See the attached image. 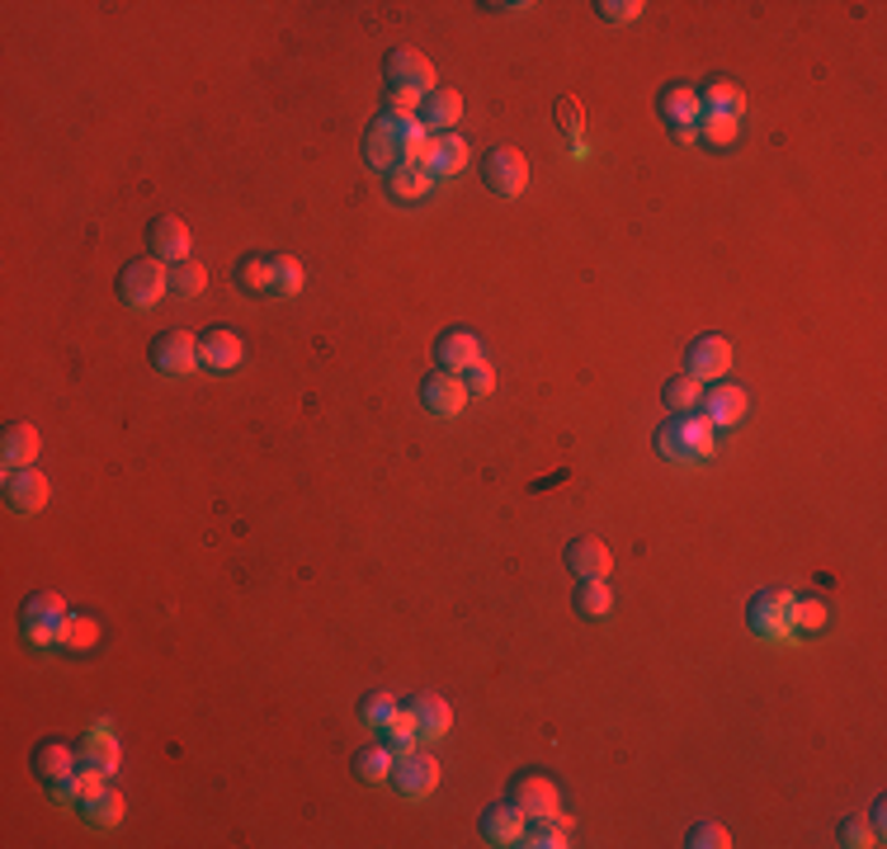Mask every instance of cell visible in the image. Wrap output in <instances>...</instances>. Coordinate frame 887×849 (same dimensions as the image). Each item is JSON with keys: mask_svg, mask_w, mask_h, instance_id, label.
I'll return each instance as SVG.
<instances>
[{"mask_svg": "<svg viewBox=\"0 0 887 849\" xmlns=\"http://www.w3.org/2000/svg\"><path fill=\"white\" fill-rule=\"evenodd\" d=\"M699 138H704L708 146H732L736 138H742V119H736V113H708V123L699 128Z\"/></svg>", "mask_w": 887, "mask_h": 849, "instance_id": "cell-36", "label": "cell"}, {"mask_svg": "<svg viewBox=\"0 0 887 849\" xmlns=\"http://www.w3.org/2000/svg\"><path fill=\"white\" fill-rule=\"evenodd\" d=\"M0 458H6V468H33V458H39V429L14 421L6 425V435H0Z\"/></svg>", "mask_w": 887, "mask_h": 849, "instance_id": "cell-26", "label": "cell"}, {"mask_svg": "<svg viewBox=\"0 0 887 849\" xmlns=\"http://www.w3.org/2000/svg\"><path fill=\"white\" fill-rule=\"evenodd\" d=\"M147 237H152V255L156 260H165V264L190 260L194 237H190V227H184V218H156L152 227H147Z\"/></svg>", "mask_w": 887, "mask_h": 849, "instance_id": "cell-17", "label": "cell"}, {"mask_svg": "<svg viewBox=\"0 0 887 849\" xmlns=\"http://www.w3.org/2000/svg\"><path fill=\"white\" fill-rule=\"evenodd\" d=\"M657 109H661V119L671 123V128H694V123H699V113H704V105H699V90H694V86H666L661 99H657Z\"/></svg>", "mask_w": 887, "mask_h": 849, "instance_id": "cell-23", "label": "cell"}, {"mask_svg": "<svg viewBox=\"0 0 887 849\" xmlns=\"http://www.w3.org/2000/svg\"><path fill=\"white\" fill-rule=\"evenodd\" d=\"M524 826H529V817L515 803H496V807L482 812V836H487L491 845H520Z\"/></svg>", "mask_w": 887, "mask_h": 849, "instance_id": "cell-19", "label": "cell"}, {"mask_svg": "<svg viewBox=\"0 0 887 849\" xmlns=\"http://www.w3.org/2000/svg\"><path fill=\"white\" fill-rule=\"evenodd\" d=\"M6 505L14 514H39L47 505V477L39 468H10L6 472Z\"/></svg>", "mask_w": 887, "mask_h": 849, "instance_id": "cell-13", "label": "cell"}, {"mask_svg": "<svg viewBox=\"0 0 887 849\" xmlns=\"http://www.w3.org/2000/svg\"><path fill=\"white\" fill-rule=\"evenodd\" d=\"M841 845H878V836H874V826H864L859 817H850L841 826Z\"/></svg>", "mask_w": 887, "mask_h": 849, "instance_id": "cell-47", "label": "cell"}, {"mask_svg": "<svg viewBox=\"0 0 887 849\" xmlns=\"http://www.w3.org/2000/svg\"><path fill=\"white\" fill-rule=\"evenodd\" d=\"M421 99L425 95H415V90H388L382 113H388V119H415V113H421Z\"/></svg>", "mask_w": 887, "mask_h": 849, "instance_id": "cell-45", "label": "cell"}, {"mask_svg": "<svg viewBox=\"0 0 887 849\" xmlns=\"http://www.w3.org/2000/svg\"><path fill=\"white\" fill-rule=\"evenodd\" d=\"M397 708H401V704H397L392 694H374V698H364V704H359V718H364L368 727H374V731H382V727L392 722V712H397Z\"/></svg>", "mask_w": 887, "mask_h": 849, "instance_id": "cell-39", "label": "cell"}, {"mask_svg": "<svg viewBox=\"0 0 887 849\" xmlns=\"http://www.w3.org/2000/svg\"><path fill=\"white\" fill-rule=\"evenodd\" d=\"M566 830H572V821L558 817V812H552V817H529L520 845H529V849H562L566 845Z\"/></svg>", "mask_w": 887, "mask_h": 849, "instance_id": "cell-28", "label": "cell"}, {"mask_svg": "<svg viewBox=\"0 0 887 849\" xmlns=\"http://www.w3.org/2000/svg\"><path fill=\"white\" fill-rule=\"evenodd\" d=\"M105 770H99V764H86V760H80V770L72 774V793H76V803L80 807H86V803H95V797L99 793H105Z\"/></svg>", "mask_w": 887, "mask_h": 849, "instance_id": "cell-37", "label": "cell"}, {"mask_svg": "<svg viewBox=\"0 0 887 849\" xmlns=\"http://www.w3.org/2000/svg\"><path fill=\"white\" fill-rule=\"evenodd\" d=\"M382 737H388L392 755H407V751H415V741H421V727H415V712H411V708H397V712H392V722L382 727Z\"/></svg>", "mask_w": 887, "mask_h": 849, "instance_id": "cell-32", "label": "cell"}, {"mask_svg": "<svg viewBox=\"0 0 887 849\" xmlns=\"http://www.w3.org/2000/svg\"><path fill=\"white\" fill-rule=\"evenodd\" d=\"M434 175L425 171V165H407L401 161L397 171H388V198L392 204H421V198L430 194Z\"/></svg>", "mask_w": 887, "mask_h": 849, "instance_id": "cell-25", "label": "cell"}, {"mask_svg": "<svg viewBox=\"0 0 887 849\" xmlns=\"http://www.w3.org/2000/svg\"><path fill=\"white\" fill-rule=\"evenodd\" d=\"M675 142H684V146L699 142V123H694V128H675Z\"/></svg>", "mask_w": 887, "mask_h": 849, "instance_id": "cell-48", "label": "cell"}, {"mask_svg": "<svg viewBox=\"0 0 887 849\" xmlns=\"http://www.w3.org/2000/svg\"><path fill=\"white\" fill-rule=\"evenodd\" d=\"M80 760H86V764H99L105 774L119 770V741H113L109 722H95V727H90L86 745H80Z\"/></svg>", "mask_w": 887, "mask_h": 849, "instance_id": "cell-27", "label": "cell"}, {"mask_svg": "<svg viewBox=\"0 0 887 849\" xmlns=\"http://www.w3.org/2000/svg\"><path fill=\"white\" fill-rule=\"evenodd\" d=\"M684 845H690V849H727L732 836H727V826H717V821H699Z\"/></svg>", "mask_w": 887, "mask_h": 849, "instance_id": "cell-41", "label": "cell"}, {"mask_svg": "<svg viewBox=\"0 0 887 849\" xmlns=\"http://www.w3.org/2000/svg\"><path fill=\"white\" fill-rule=\"evenodd\" d=\"M364 161L374 165V171H397L401 165V119H388V113H378L374 123L364 132Z\"/></svg>", "mask_w": 887, "mask_h": 849, "instance_id": "cell-8", "label": "cell"}, {"mask_svg": "<svg viewBox=\"0 0 887 849\" xmlns=\"http://www.w3.org/2000/svg\"><path fill=\"white\" fill-rule=\"evenodd\" d=\"M732 369V345L723 336H699L690 349H684V373L699 382H713Z\"/></svg>", "mask_w": 887, "mask_h": 849, "instance_id": "cell-11", "label": "cell"}, {"mask_svg": "<svg viewBox=\"0 0 887 849\" xmlns=\"http://www.w3.org/2000/svg\"><path fill=\"white\" fill-rule=\"evenodd\" d=\"M566 566H572V576H581V580H605L614 557L599 538H572L566 543Z\"/></svg>", "mask_w": 887, "mask_h": 849, "instance_id": "cell-18", "label": "cell"}, {"mask_svg": "<svg viewBox=\"0 0 887 849\" xmlns=\"http://www.w3.org/2000/svg\"><path fill=\"white\" fill-rule=\"evenodd\" d=\"M241 359H246V340L237 336V330H227V326H213L208 336L198 340V363H204V369H213V373L237 369Z\"/></svg>", "mask_w": 887, "mask_h": 849, "instance_id": "cell-14", "label": "cell"}, {"mask_svg": "<svg viewBox=\"0 0 887 849\" xmlns=\"http://www.w3.org/2000/svg\"><path fill=\"white\" fill-rule=\"evenodd\" d=\"M657 454L671 462H694V458H713V425L704 415H680L675 425L657 429Z\"/></svg>", "mask_w": 887, "mask_h": 849, "instance_id": "cell-1", "label": "cell"}, {"mask_svg": "<svg viewBox=\"0 0 887 849\" xmlns=\"http://www.w3.org/2000/svg\"><path fill=\"white\" fill-rule=\"evenodd\" d=\"M392 764H397L392 745H368V751L355 755V774L368 779V784H378V779H392Z\"/></svg>", "mask_w": 887, "mask_h": 849, "instance_id": "cell-34", "label": "cell"}, {"mask_svg": "<svg viewBox=\"0 0 887 849\" xmlns=\"http://www.w3.org/2000/svg\"><path fill=\"white\" fill-rule=\"evenodd\" d=\"M552 119H558V128L566 132V138L581 142V132H585V113H581L576 99H558V109H552Z\"/></svg>", "mask_w": 887, "mask_h": 849, "instance_id": "cell-43", "label": "cell"}, {"mask_svg": "<svg viewBox=\"0 0 887 849\" xmlns=\"http://www.w3.org/2000/svg\"><path fill=\"white\" fill-rule=\"evenodd\" d=\"M165 293H171V270H165V260L147 255V260H128L123 264L119 297H123L128 307H156Z\"/></svg>", "mask_w": 887, "mask_h": 849, "instance_id": "cell-2", "label": "cell"}, {"mask_svg": "<svg viewBox=\"0 0 887 849\" xmlns=\"http://www.w3.org/2000/svg\"><path fill=\"white\" fill-rule=\"evenodd\" d=\"M572 605H576V613H581V619H605V613L614 609V595H609V586H605V580H581Z\"/></svg>", "mask_w": 887, "mask_h": 849, "instance_id": "cell-31", "label": "cell"}, {"mask_svg": "<svg viewBox=\"0 0 887 849\" xmlns=\"http://www.w3.org/2000/svg\"><path fill=\"white\" fill-rule=\"evenodd\" d=\"M407 708L415 712L421 741H440V737H448V727H454V708H448L440 694H415Z\"/></svg>", "mask_w": 887, "mask_h": 849, "instance_id": "cell-21", "label": "cell"}, {"mask_svg": "<svg viewBox=\"0 0 887 849\" xmlns=\"http://www.w3.org/2000/svg\"><path fill=\"white\" fill-rule=\"evenodd\" d=\"M510 803L524 817H552L562 807V788L548 774H520V779H510Z\"/></svg>", "mask_w": 887, "mask_h": 849, "instance_id": "cell-10", "label": "cell"}, {"mask_svg": "<svg viewBox=\"0 0 887 849\" xmlns=\"http://www.w3.org/2000/svg\"><path fill=\"white\" fill-rule=\"evenodd\" d=\"M793 628H802V632L826 628V605L822 599H793Z\"/></svg>", "mask_w": 887, "mask_h": 849, "instance_id": "cell-42", "label": "cell"}, {"mask_svg": "<svg viewBox=\"0 0 887 849\" xmlns=\"http://www.w3.org/2000/svg\"><path fill=\"white\" fill-rule=\"evenodd\" d=\"M467 396H473V392H467V388H463V378H458V373H448V369L430 373V378L421 382V402H425V411H430V415H444V421H448V415H463Z\"/></svg>", "mask_w": 887, "mask_h": 849, "instance_id": "cell-12", "label": "cell"}, {"mask_svg": "<svg viewBox=\"0 0 887 849\" xmlns=\"http://www.w3.org/2000/svg\"><path fill=\"white\" fill-rule=\"evenodd\" d=\"M86 817L95 821V826H119V817H123V797L113 793V788H105L95 797V803H86Z\"/></svg>", "mask_w": 887, "mask_h": 849, "instance_id": "cell-38", "label": "cell"}, {"mask_svg": "<svg viewBox=\"0 0 887 849\" xmlns=\"http://www.w3.org/2000/svg\"><path fill=\"white\" fill-rule=\"evenodd\" d=\"M237 283H241L246 293H274V260L246 255V260L237 264Z\"/></svg>", "mask_w": 887, "mask_h": 849, "instance_id": "cell-33", "label": "cell"}, {"mask_svg": "<svg viewBox=\"0 0 887 849\" xmlns=\"http://www.w3.org/2000/svg\"><path fill=\"white\" fill-rule=\"evenodd\" d=\"M147 355H152L156 369L171 373V378H184V373L198 369V340L190 336V330H180V326L152 336V349H147Z\"/></svg>", "mask_w": 887, "mask_h": 849, "instance_id": "cell-5", "label": "cell"}, {"mask_svg": "<svg viewBox=\"0 0 887 849\" xmlns=\"http://www.w3.org/2000/svg\"><path fill=\"white\" fill-rule=\"evenodd\" d=\"M467 165V142L458 132H440V138H430V152H425V171L440 179V175H458Z\"/></svg>", "mask_w": 887, "mask_h": 849, "instance_id": "cell-24", "label": "cell"}, {"mask_svg": "<svg viewBox=\"0 0 887 849\" xmlns=\"http://www.w3.org/2000/svg\"><path fill=\"white\" fill-rule=\"evenodd\" d=\"M392 784L407 793V797H430L434 788H440V760H434L430 751H407V755H397Z\"/></svg>", "mask_w": 887, "mask_h": 849, "instance_id": "cell-9", "label": "cell"}, {"mask_svg": "<svg viewBox=\"0 0 887 849\" xmlns=\"http://www.w3.org/2000/svg\"><path fill=\"white\" fill-rule=\"evenodd\" d=\"M595 10L605 14L609 24H628V20H638V14H642L647 6H642V0H599Z\"/></svg>", "mask_w": 887, "mask_h": 849, "instance_id": "cell-46", "label": "cell"}, {"mask_svg": "<svg viewBox=\"0 0 887 849\" xmlns=\"http://www.w3.org/2000/svg\"><path fill=\"white\" fill-rule=\"evenodd\" d=\"M482 179L500 194V198H520L529 189V161L520 146H491L482 156Z\"/></svg>", "mask_w": 887, "mask_h": 849, "instance_id": "cell-4", "label": "cell"}, {"mask_svg": "<svg viewBox=\"0 0 887 849\" xmlns=\"http://www.w3.org/2000/svg\"><path fill=\"white\" fill-rule=\"evenodd\" d=\"M66 605H62V595H53V590H43V595H33L29 605H24V632H29V642H39V646H53V642H62V628H66Z\"/></svg>", "mask_w": 887, "mask_h": 849, "instance_id": "cell-6", "label": "cell"}, {"mask_svg": "<svg viewBox=\"0 0 887 849\" xmlns=\"http://www.w3.org/2000/svg\"><path fill=\"white\" fill-rule=\"evenodd\" d=\"M434 359H440V369L463 373L467 363L482 359V340L473 336V330H444L440 345H434Z\"/></svg>", "mask_w": 887, "mask_h": 849, "instance_id": "cell-22", "label": "cell"}, {"mask_svg": "<svg viewBox=\"0 0 887 849\" xmlns=\"http://www.w3.org/2000/svg\"><path fill=\"white\" fill-rule=\"evenodd\" d=\"M421 128L430 132V138H440V132H454V123L463 119V95L458 90H444V86H434L425 99H421Z\"/></svg>", "mask_w": 887, "mask_h": 849, "instance_id": "cell-15", "label": "cell"}, {"mask_svg": "<svg viewBox=\"0 0 887 849\" xmlns=\"http://www.w3.org/2000/svg\"><path fill=\"white\" fill-rule=\"evenodd\" d=\"M704 421L708 425H717V429H727V425H736L746 415V388H732V382H723V388H704Z\"/></svg>", "mask_w": 887, "mask_h": 849, "instance_id": "cell-20", "label": "cell"}, {"mask_svg": "<svg viewBox=\"0 0 887 849\" xmlns=\"http://www.w3.org/2000/svg\"><path fill=\"white\" fill-rule=\"evenodd\" d=\"M746 623H750V632H756V638H765V642L793 638V595H789V590H760V595L746 605Z\"/></svg>", "mask_w": 887, "mask_h": 849, "instance_id": "cell-3", "label": "cell"}, {"mask_svg": "<svg viewBox=\"0 0 887 849\" xmlns=\"http://www.w3.org/2000/svg\"><path fill=\"white\" fill-rule=\"evenodd\" d=\"M699 406H704V382H699V378L680 373V378L666 382V411H675V415H694Z\"/></svg>", "mask_w": 887, "mask_h": 849, "instance_id": "cell-30", "label": "cell"}, {"mask_svg": "<svg viewBox=\"0 0 887 849\" xmlns=\"http://www.w3.org/2000/svg\"><path fill=\"white\" fill-rule=\"evenodd\" d=\"M76 770H80V751H72L66 741H43L39 751H33V774H39L43 784H72Z\"/></svg>", "mask_w": 887, "mask_h": 849, "instance_id": "cell-16", "label": "cell"}, {"mask_svg": "<svg viewBox=\"0 0 887 849\" xmlns=\"http://www.w3.org/2000/svg\"><path fill=\"white\" fill-rule=\"evenodd\" d=\"M382 76H388L392 90H415V95L434 90V66H430V57L415 53V47H392L388 62H382Z\"/></svg>", "mask_w": 887, "mask_h": 849, "instance_id": "cell-7", "label": "cell"}, {"mask_svg": "<svg viewBox=\"0 0 887 849\" xmlns=\"http://www.w3.org/2000/svg\"><path fill=\"white\" fill-rule=\"evenodd\" d=\"M458 378H463V388H467V392H473V396H487V392L496 388V373H491V363H487V359L467 363V369H463Z\"/></svg>", "mask_w": 887, "mask_h": 849, "instance_id": "cell-44", "label": "cell"}, {"mask_svg": "<svg viewBox=\"0 0 887 849\" xmlns=\"http://www.w3.org/2000/svg\"><path fill=\"white\" fill-rule=\"evenodd\" d=\"M208 289V270L198 260H180V264H171V293L175 297H198Z\"/></svg>", "mask_w": 887, "mask_h": 849, "instance_id": "cell-35", "label": "cell"}, {"mask_svg": "<svg viewBox=\"0 0 887 849\" xmlns=\"http://www.w3.org/2000/svg\"><path fill=\"white\" fill-rule=\"evenodd\" d=\"M298 289H303V264H298L293 255H274V293L293 297Z\"/></svg>", "mask_w": 887, "mask_h": 849, "instance_id": "cell-40", "label": "cell"}, {"mask_svg": "<svg viewBox=\"0 0 887 849\" xmlns=\"http://www.w3.org/2000/svg\"><path fill=\"white\" fill-rule=\"evenodd\" d=\"M699 105L708 113H736L742 119L746 113V90L736 86V80H708V90H699Z\"/></svg>", "mask_w": 887, "mask_h": 849, "instance_id": "cell-29", "label": "cell"}]
</instances>
